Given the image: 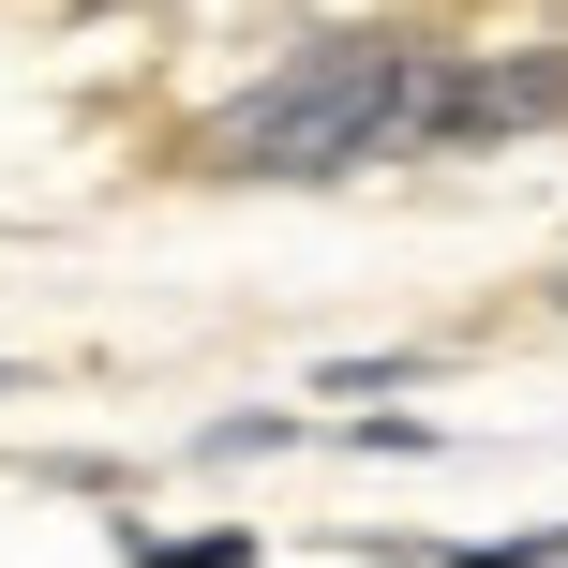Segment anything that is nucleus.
I'll return each instance as SVG.
<instances>
[{
  "label": "nucleus",
  "instance_id": "obj_1",
  "mask_svg": "<svg viewBox=\"0 0 568 568\" xmlns=\"http://www.w3.org/2000/svg\"><path fill=\"white\" fill-rule=\"evenodd\" d=\"M434 75H449V30L329 16V30H300L255 90L210 105L195 165H210V180H359V165H419Z\"/></svg>",
  "mask_w": 568,
  "mask_h": 568
},
{
  "label": "nucleus",
  "instance_id": "obj_2",
  "mask_svg": "<svg viewBox=\"0 0 568 568\" xmlns=\"http://www.w3.org/2000/svg\"><path fill=\"white\" fill-rule=\"evenodd\" d=\"M539 120H568V45H449V75L419 105V165H479Z\"/></svg>",
  "mask_w": 568,
  "mask_h": 568
},
{
  "label": "nucleus",
  "instance_id": "obj_3",
  "mask_svg": "<svg viewBox=\"0 0 568 568\" xmlns=\"http://www.w3.org/2000/svg\"><path fill=\"white\" fill-rule=\"evenodd\" d=\"M120 568H255V524H210V539H165V524H120Z\"/></svg>",
  "mask_w": 568,
  "mask_h": 568
},
{
  "label": "nucleus",
  "instance_id": "obj_4",
  "mask_svg": "<svg viewBox=\"0 0 568 568\" xmlns=\"http://www.w3.org/2000/svg\"><path fill=\"white\" fill-rule=\"evenodd\" d=\"M195 449H210V464H270V449H300V404H255V419H210Z\"/></svg>",
  "mask_w": 568,
  "mask_h": 568
},
{
  "label": "nucleus",
  "instance_id": "obj_5",
  "mask_svg": "<svg viewBox=\"0 0 568 568\" xmlns=\"http://www.w3.org/2000/svg\"><path fill=\"white\" fill-rule=\"evenodd\" d=\"M344 449H374V464H419V449H449V434H434V419H359Z\"/></svg>",
  "mask_w": 568,
  "mask_h": 568
},
{
  "label": "nucleus",
  "instance_id": "obj_6",
  "mask_svg": "<svg viewBox=\"0 0 568 568\" xmlns=\"http://www.w3.org/2000/svg\"><path fill=\"white\" fill-rule=\"evenodd\" d=\"M0 389H30V374H16V359H0Z\"/></svg>",
  "mask_w": 568,
  "mask_h": 568
},
{
  "label": "nucleus",
  "instance_id": "obj_7",
  "mask_svg": "<svg viewBox=\"0 0 568 568\" xmlns=\"http://www.w3.org/2000/svg\"><path fill=\"white\" fill-rule=\"evenodd\" d=\"M554 314H568V270H554Z\"/></svg>",
  "mask_w": 568,
  "mask_h": 568
},
{
  "label": "nucleus",
  "instance_id": "obj_8",
  "mask_svg": "<svg viewBox=\"0 0 568 568\" xmlns=\"http://www.w3.org/2000/svg\"><path fill=\"white\" fill-rule=\"evenodd\" d=\"M554 568H568V554H554Z\"/></svg>",
  "mask_w": 568,
  "mask_h": 568
}]
</instances>
